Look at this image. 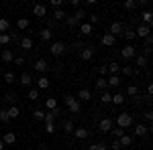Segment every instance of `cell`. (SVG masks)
<instances>
[{"label":"cell","mask_w":153,"mask_h":150,"mask_svg":"<svg viewBox=\"0 0 153 150\" xmlns=\"http://www.w3.org/2000/svg\"><path fill=\"white\" fill-rule=\"evenodd\" d=\"M33 118H35V120H39V122H43V118H45V112L37 108L35 112H33Z\"/></svg>","instance_id":"bcb514c9"},{"label":"cell","mask_w":153,"mask_h":150,"mask_svg":"<svg viewBox=\"0 0 153 150\" xmlns=\"http://www.w3.org/2000/svg\"><path fill=\"white\" fill-rule=\"evenodd\" d=\"M19 49H23V51H31V49H33V39H31V37H21Z\"/></svg>","instance_id":"2e32d148"},{"label":"cell","mask_w":153,"mask_h":150,"mask_svg":"<svg viewBox=\"0 0 153 150\" xmlns=\"http://www.w3.org/2000/svg\"><path fill=\"white\" fill-rule=\"evenodd\" d=\"M110 148H112V150H120L123 146L118 144V140H112V142H110Z\"/></svg>","instance_id":"91938a15"},{"label":"cell","mask_w":153,"mask_h":150,"mask_svg":"<svg viewBox=\"0 0 153 150\" xmlns=\"http://www.w3.org/2000/svg\"><path fill=\"white\" fill-rule=\"evenodd\" d=\"M120 57L125 59V63H127V61H133V59L137 57V49L133 45H125V49L120 51Z\"/></svg>","instance_id":"5b68a950"},{"label":"cell","mask_w":153,"mask_h":150,"mask_svg":"<svg viewBox=\"0 0 153 150\" xmlns=\"http://www.w3.org/2000/svg\"><path fill=\"white\" fill-rule=\"evenodd\" d=\"M84 4H86V6H96V0H86Z\"/></svg>","instance_id":"be15d7a7"},{"label":"cell","mask_w":153,"mask_h":150,"mask_svg":"<svg viewBox=\"0 0 153 150\" xmlns=\"http://www.w3.org/2000/svg\"><path fill=\"white\" fill-rule=\"evenodd\" d=\"M27 97H29L31 102H37V100H39V89H29Z\"/></svg>","instance_id":"ee69618b"},{"label":"cell","mask_w":153,"mask_h":150,"mask_svg":"<svg viewBox=\"0 0 153 150\" xmlns=\"http://www.w3.org/2000/svg\"><path fill=\"white\" fill-rule=\"evenodd\" d=\"M12 63H14V65H19V67H23V65H25V57H14Z\"/></svg>","instance_id":"9f6ffc18"},{"label":"cell","mask_w":153,"mask_h":150,"mask_svg":"<svg viewBox=\"0 0 153 150\" xmlns=\"http://www.w3.org/2000/svg\"><path fill=\"white\" fill-rule=\"evenodd\" d=\"M135 65H137L135 69H139V71H141V69H147V65H149V59L137 53V57H135Z\"/></svg>","instance_id":"9a60e30c"},{"label":"cell","mask_w":153,"mask_h":150,"mask_svg":"<svg viewBox=\"0 0 153 150\" xmlns=\"http://www.w3.org/2000/svg\"><path fill=\"white\" fill-rule=\"evenodd\" d=\"M88 150H108V146H106L104 142H96V144H90Z\"/></svg>","instance_id":"b9f144b4"},{"label":"cell","mask_w":153,"mask_h":150,"mask_svg":"<svg viewBox=\"0 0 153 150\" xmlns=\"http://www.w3.org/2000/svg\"><path fill=\"white\" fill-rule=\"evenodd\" d=\"M96 55V49H94V45H86L80 51V59L82 61H92V57Z\"/></svg>","instance_id":"8992f818"},{"label":"cell","mask_w":153,"mask_h":150,"mask_svg":"<svg viewBox=\"0 0 153 150\" xmlns=\"http://www.w3.org/2000/svg\"><path fill=\"white\" fill-rule=\"evenodd\" d=\"M49 85H51V81H49L47 77H45V75H39V77H37V89H39V91L47 89Z\"/></svg>","instance_id":"e0dca14e"},{"label":"cell","mask_w":153,"mask_h":150,"mask_svg":"<svg viewBox=\"0 0 153 150\" xmlns=\"http://www.w3.org/2000/svg\"><path fill=\"white\" fill-rule=\"evenodd\" d=\"M55 130H57V126H55V124H45V132H47V134H53Z\"/></svg>","instance_id":"f5cc1de1"},{"label":"cell","mask_w":153,"mask_h":150,"mask_svg":"<svg viewBox=\"0 0 153 150\" xmlns=\"http://www.w3.org/2000/svg\"><path fill=\"white\" fill-rule=\"evenodd\" d=\"M0 150H4V142L2 140H0Z\"/></svg>","instance_id":"03108f58"},{"label":"cell","mask_w":153,"mask_h":150,"mask_svg":"<svg viewBox=\"0 0 153 150\" xmlns=\"http://www.w3.org/2000/svg\"><path fill=\"white\" fill-rule=\"evenodd\" d=\"M10 41H14V43L19 45V43H21V35H19V33H10Z\"/></svg>","instance_id":"11a10c76"},{"label":"cell","mask_w":153,"mask_h":150,"mask_svg":"<svg viewBox=\"0 0 153 150\" xmlns=\"http://www.w3.org/2000/svg\"><path fill=\"white\" fill-rule=\"evenodd\" d=\"M65 51H68V45H65L63 41H53V43L49 45V53H51L53 57H57V59L61 57Z\"/></svg>","instance_id":"3957f363"},{"label":"cell","mask_w":153,"mask_h":150,"mask_svg":"<svg viewBox=\"0 0 153 150\" xmlns=\"http://www.w3.org/2000/svg\"><path fill=\"white\" fill-rule=\"evenodd\" d=\"M139 23L151 29V24H153V12L149 10V8H143V10H141V18H139Z\"/></svg>","instance_id":"52a82bcc"},{"label":"cell","mask_w":153,"mask_h":150,"mask_svg":"<svg viewBox=\"0 0 153 150\" xmlns=\"http://www.w3.org/2000/svg\"><path fill=\"white\" fill-rule=\"evenodd\" d=\"M108 134H110V136H112V140H118L120 138V136H123V134H125V130H123V128H112V130H110V132H108Z\"/></svg>","instance_id":"d590c367"},{"label":"cell","mask_w":153,"mask_h":150,"mask_svg":"<svg viewBox=\"0 0 153 150\" xmlns=\"http://www.w3.org/2000/svg\"><path fill=\"white\" fill-rule=\"evenodd\" d=\"M39 37H41L43 43H49V41L53 39V31H49V29H41V31H39Z\"/></svg>","instance_id":"cb8c5ba5"},{"label":"cell","mask_w":153,"mask_h":150,"mask_svg":"<svg viewBox=\"0 0 153 150\" xmlns=\"http://www.w3.org/2000/svg\"><path fill=\"white\" fill-rule=\"evenodd\" d=\"M88 18H90V24L94 26V24L100 20V14H94V12H92V14H88Z\"/></svg>","instance_id":"816d5d0a"},{"label":"cell","mask_w":153,"mask_h":150,"mask_svg":"<svg viewBox=\"0 0 153 150\" xmlns=\"http://www.w3.org/2000/svg\"><path fill=\"white\" fill-rule=\"evenodd\" d=\"M33 67H35V71H39L41 75H45V73L49 71V63H47V59H37Z\"/></svg>","instance_id":"7c38bea8"},{"label":"cell","mask_w":153,"mask_h":150,"mask_svg":"<svg viewBox=\"0 0 153 150\" xmlns=\"http://www.w3.org/2000/svg\"><path fill=\"white\" fill-rule=\"evenodd\" d=\"M100 102H102V104H110V102H112V93H110V91H102Z\"/></svg>","instance_id":"7bdbcfd3"},{"label":"cell","mask_w":153,"mask_h":150,"mask_svg":"<svg viewBox=\"0 0 153 150\" xmlns=\"http://www.w3.org/2000/svg\"><path fill=\"white\" fill-rule=\"evenodd\" d=\"M149 134V126H145V124H137L135 126V136H139V138H143V136H147Z\"/></svg>","instance_id":"d6986e66"},{"label":"cell","mask_w":153,"mask_h":150,"mask_svg":"<svg viewBox=\"0 0 153 150\" xmlns=\"http://www.w3.org/2000/svg\"><path fill=\"white\" fill-rule=\"evenodd\" d=\"M110 104H114V105H123L125 104V93H114V95H112V102H110Z\"/></svg>","instance_id":"d6a6232c"},{"label":"cell","mask_w":153,"mask_h":150,"mask_svg":"<svg viewBox=\"0 0 153 150\" xmlns=\"http://www.w3.org/2000/svg\"><path fill=\"white\" fill-rule=\"evenodd\" d=\"M2 142H4V146H12V144L16 142V134H14V132H6V134L2 136Z\"/></svg>","instance_id":"44dd1931"},{"label":"cell","mask_w":153,"mask_h":150,"mask_svg":"<svg viewBox=\"0 0 153 150\" xmlns=\"http://www.w3.org/2000/svg\"><path fill=\"white\" fill-rule=\"evenodd\" d=\"M4 81H6V83H14V81H16V75H14L12 71H6V73H4Z\"/></svg>","instance_id":"f6af8a7d"},{"label":"cell","mask_w":153,"mask_h":150,"mask_svg":"<svg viewBox=\"0 0 153 150\" xmlns=\"http://www.w3.org/2000/svg\"><path fill=\"white\" fill-rule=\"evenodd\" d=\"M4 102H6V104H10V105H16V102H19V95H16L14 91H8L6 95H4Z\"/></svg>","instance_id":"83f0119b"},{"label":"cell","mask_w":153,"mask_h":150,"mask_svg":"<svg viewBox=\"0 0 153 150\" xmlns=\"http://www.w3.org/2000/svg\"><path fill=\"white\" fill-rule=\"evenodd\" d=\"M0 110H2V102H0Z\"/></svg>","instance_id":"003e7915"},{"label":"cell","mask_w":153,"mask_h":150,"mask_svg":"<svg viewBox=\"0 0 153 150\" xmlns=\"http://www.w3.org/2000/svg\"><path fill=\"white\" fill-rule=\"evenodd\" d=\"M102 45L104 47H114L117 45V37H112L110 33H104V35H102Z\"/></svg>","instance_id":"ffe728a7"},{"label":"cell","mask_w":153,"mask_h":150,"mask_svg":"<svg viewBox=\"0 0 153 150\" xmlns=\"http://www.w3.org/2000/svg\"><path fill=\"white\" fill-rule=\"evenodd\" d=\"M76 100H78L80 104H82V102H92V91L84 87V89H80V91H78V95H76Z\"/></svg>","instance_id":"4fadbf2b"},{"label":"cell","mask_w":153,"mask_h":150,"mask_svg":"<svg viewBox=\"0 0 153 150\" xmlns=\"http://www.w3.org/2000/svg\"><path fill=\"white\" fill-rule=\"evenodd\" d=\"M8 43H10V35H8V33L0 35V45H8Z\"/></svg>","instance_id":"f907efd6"},{"label":"cell","mask_w":153,"mask_h":150,"mask_svg":"<svg viewBox=\"0 0 153 150\" xmlns=\"http://www.w3.org/2000/svg\"><path fill=\"white\" fill-rule=\"evenodd\" d=\"M86 16H88L86 10L78 8V10H74V14H68V16H65V24H68L70 29H76V26H80V24H82V20L86 18Z\"/></svg>","instance_id":"6da1fadb"},{"label":"cell","mask_w":153,"mask_h":150,"mask_svg":"<svg viewBox=\"0 0 153 150\" xmlns=\"http://www.w3.org/2000/svg\"><path fill=\"white\" fill-rule=\"evenodd\" d=\"M63 104L70 110V114H80V112H82V104H80V102L76 100V95H71V93L63 95Z\"/></svg>","instance_id":"7a4b0ae2"},{"label":"cell","mask_w":153,"mask_h":150,"mask_svg":"<svg viewBox=\"0 0 153 150\" xmlns=\"http://www.w3.org/2000/svg\"><path fill=\"white\" fill-rule=\"evenodd\" d=\"M106 85L108 87H118L120 85V75H108L106 77Z\"/></svg>","instance_id":"603a6c76"},{"label":"cell","mask_w":153,"mask_h":150,"mask_svg":"<svg viewBox=\"0 0 153 150\" xmlns=\"http://www.w3.org/2000/svg\"><path fill=\"white\" fill-rule=\"evenodd\" d=\"M61 130H63L65 134H74V130H76V126H74V122H71V120H65V122L61 124Z\"/></svg>","instance_id":"f1b7e54d"},{"label":"cell","mask_w":153,"mask_h":150,"mask_svg":"<svg viewBox=\"0 0 153 150\" xmlns=\"http://www.w3.org/2000/svg\"><path fill=\"white\" fill-rule=\"evenodd\" d=\"M80 33L86 35V37H90L92 33H94V26H92L90 23H82V24H80Z\"/></svg>","instance_id":"484cf974"},{"label":"cell","mask_w":153,"mask_h":150,"mask_svg":"<svg viewBox=\"0 0 153 150\" xmlns=\"http://www.w3.org/2000/svg\"><path fill=\"white\" fill-rule=\"evenodd\" d=\"M0 59H2L4 63H12V61H14V53H12L10 49H4V51L0 53Z\"/></svg>","instance_id":"7402d4cb"},{"label":"cell","mask_w":153,"mask_h":150,"mask_svg":"<svg viewBox=\"0 0 153 150\" xmlns=\"http://www.w3.org/2000/svg\"><path fill=\"white\" fill-rule=\"evenodd\" d=\"M70 4H71V8H74V10H78V8L82 6V2H80V0H70Z\"/></svg>","instance_id":"6f0895ef"},{"label":"cell","mask_w":153,"mask_h":150,"mask_svg":"<svg viewBox=\"0 0 153 150\" xmlns=\"http://www.w3.org/2000/svg\"><path fill=\"white\" fill-rule=\"evenodd\" d=\"M106 67H108V73L110 75H118L120 73V65H118L117 61H110V65H106Z\"/></svg>","instance_id":"f546056e"},{"label":"cell","mask_w":153,"mask_h":150,"mask_svg":"<svg viewBox=\"0 0 153 150\" xmlns=\"http://www.w3.org/2000/svg\"><path fill=\"white\" fill-rule=\"evenodd\" d=\"M90 134H92V132H90L88 128H76V130H74V136H76L78 140H86Z\"/></svg>","instance_id":"ac0fdd59"},{"label":"cell","mask_w":153,"mask_h":150,"mask_svg":"<svg viewBox=\"0 0 153 150\" xmlns=\"http://www.w3.org/2000/svg\"><path fill=\"white\" fill-rule=\"evenodd\" d=\"M61 114L59 112V108H55V110H49V112H45V118H43V124H55V120H57V116Z\"/></svg>","instance_id":"ba28073f"},{"label":"cell","mask_w":153,"mask_h":150,"mask_svg":"<svg viewBox=\"0 0 153 150\" xmlns=\"http://www.w3.org/2000/svg\"><path fill=\"white\" fill-rule=\"evenodd\" d=\"M118 144H120V146H133V136L125 132V134L118 138Z\"/></svg>","instance_id":"4316f807"},{"label":"cell","mask_w":153,"mask_h":150,"mask_svg":"<svg viewBox=\"0 0 153 150\" xmlns=\"http://www.w3.org/2000/svg\"><path fill=\"white\" fill-rule=\"evenodd\" d=\"M117 126L123 128V130H129L133 126V116L131 114H118L117 116Z\"/></svg>","instance_id":"277c9868"},{"label":"cell","mask_w":153,"mask_h":150,"mask_svg":"<svg viewBox=\"0 0 153 150\" xmlns=\"http://www.w3.org/2000/svg\"><path fill=\"white\" fill-rule=\"evenodd\" d=\"M127 95H129V97H137V95H139V87H137V85H129V87H127Z\"/></svg>","instance_id":"ab89813d"},{"label":"cell","mask_w":153,"mask_h":150,"mask_svg":"<svg viewBox=\"0 0 153 150\" xmlns=\"http://www.w3.org/2000/svg\"><path fill=\"white\" fill-rule=\"evenodd\" d=\"M16 26H19V31H27V29L31 26V20L23 16V18H19V20H16Z\"/></svg>","instance_id":"1f68e13d"},{"label":"cell","mask_w":153,"mask_h":150,"mask_svg":"<svg viewBox=\"0 0 153 150\" xmlns=\"http://www.w3.org/2000/svg\"><path fill=\"white\" fill-rule=\"evenodd\" d=\"M37 150H49V146L43 142V144H39V148H37Z\"/></svg>","instance_id":"e7e4bbea"},{"label":"cell","mask_w":153,"mask_h":150,"mask_svg":"<svg viewBox=\"0 0 153 150\" xmlns=\"http://www.w3.org/2000/svg\"><path fill=\"white\" fill-rule=\"evenodd\" d=\"M0 122H4V124H6V122H10V116H8V112H6L4 108L0 110Z\"/></svg>","instance_id":"7dc6e473"},{"label":"cell","mask_w":153,"mask_h":150,"mask_svg":"<svg viewBox=\"0 0 153 150\" xmlns=\"http://www.w3.org/2000/svg\"><path fill=\"white\" fill-rule=\"evenodd\" d=\"M151 43H153V37L149 35L147 39H145V47H151Z\"/></svg>","instance_id":"94428289"},{"label":"cell","mask_w":153,"mask_h":150,"mask_svg":"<svg viewBox=\"0 0 153 150\" xmlns=\"http://www.w3.org/2000/svg\"><path fill=\"white\" fill-rule=\"evenodd\" d=\"M45 108H47V110H55V108H57V100H55V97H47V100H45Z\"/></svg>","instance_id":"60d3db41"},{"label":"cell","mask_w":153,"mask_h":150,"mask_svg":"<svg viewBox=\"0 0 153 150\" xmlns=\"http://www.w3.org/2000/svg\"><path fill=\"white\" fill-rule=\"evenodd\" d=\"M6 112H8V116H10V120H14V118H19V116H21V110H19V105H10Z\"/></svg>","instance_id":"8d00e7d4"},{"label":"cell","mask_w":153,"mask_h":150,"mask_svg":"<svg viewBox=\"0 0 153 150\" xmlns=\"http://www.w3.org/2000/svg\"><path fill=\"white\" fill-rule=\"evenodd\" d=\"M149 55H151V47H145V55H143V57L149 59Z\"/></svg>","instance_id":"6125c7cd"},{"label":"cell","mask_w":153,"mask_h":150,"mask_svg":"<svg viewBox=\"0 0 153 150\" xmlns=\"http://www.w3.org/2000/svg\"><path fill=\"white\" fill-rule=\"evenodd\" d=\"M98 73H100L102 77H104V75H108V67H106V65H100V67H98Z\"/></svg>","instance_id":"680465c9"},{"label":"cell","mask_w":153,"mask_h":150,"mask_svg":"<svg viewBox=\"0 0 153 150\" xmlns=\"http://www.w3.org/2000/svg\"><path fill=\"white\" fill-rule=\"evenodd\" d=\"M151 35V29L149 26H145V24H137V29H135V37H139V39H147V37Z\"/></svg>","instance_id":"9c48e42d"},{"label":"cell","mask_w":153,"mask_h":150,"mask_svg":"<svg viewBox=\"0 0 153 150\" xmlns=\"http://www.w3.org/2000/svg\"><path fill=\"white\" fill-rule=\"evenodd\" d=\"M123 37H125V41H133V39H137V37H135V29H131V26H125V31H123Z\"/></svg>","instance_id":"4dcf8cb0"},{"label":"cell","mask_w":153,"mask_h":150,"mask_svg":"<svg viewBox=\"0 0 153 150\" xmlns=\"http://www.w3.org/2000/svg\"><path fill=\"white\" fill-rule=\"evenodd\" d=\"M65 16H68V14H65V10H63V8H57V10L53 12V20H55V23H59V20H65Z\"/></svg>","instance_id":"836d02e7"},{"label":"cell","mask_w":153,"mask_h":150,"mask_svg":"<svg viewBox=\"0 0 153 150\" xmlns=\"http://www.w3.org/2000/svg\"><path fill=\"white\" fill-rule=\"evenodd\" d=\"M98 130H100L102 134H108V132L112 130V120H110V118H102V120L98 122Z\"/></svg>","instance_id":"30bf717a"},{"label":"cell","mask_w":153,"mask_h":150,"mask_svg":"<svg viewBox=\"0 0 153 150\" xmlns=\"http://www.w3.org/2000/svg\"><path fill=\"white\" fill-rule=\"evenodd\" d=\"M49 4H51V6H53V8L57 10V8H61V6H63V0H51Z\"/></svg>","instance_id":"db71d44e"},{"label":"cell","mask_w":153,"mask_h":150,"mask_svg":"<svg viewBox=\"0 0 153 150\" xmlns=\"http://www.w3.org/2000/svg\"><path fill=\"white\" fill-rule=\"evenodd\" d=\"M19 83H21L23 87H29V85L33 83V75H31V73H23V75L19 77Z\"/></svg>","instance_id":"d4e9b609"},{"label":"cell","mask_w":153,"mask_h":150,"mask_svg":"<svg viewBox=\"0 0 153 150\" xmlns=\"http://www.w3.org/2000/svg\"><path fill=\"white\" fill-rule=\"evenodd\" d=\"M120 73L127 75V77H131V75H135V67H133V65H125V67H120Z\"/></svg>","instance_id":"f35d334b"},{"label":"cell","mask_w":153,"mask_h":150,"mask_svg":"<svg viewBox=\"0 0 153 150\" xmlns=\"http://www.w3.org/2000/svg\"><path fill=\"white\" fill-rule=\"evenodd\" d=\"M143 118H145V122H147V124H151V120H153V112H151V110H145V112H143Z\"/></svg>","instance_id":"681fc988"},{"label":"cell","mask_w":153,"mask_h":150,"mask_svg":"<svg viewBox=\"0 0 153 150\" xmlns=\"http://www.w3.org/2000/svg\"><path fill=\"white\" fill-rule=\"evenodd\" d=\"M33 14L39 18H45L47 16V4H35L33 6Z\"/></svg>","instance_id":"5bb4252c"},{"label":"cell","mask_w":153,"mask_h":150,"mask_svg":"<svg viewBox=\"0 0 153 150\" xmlns=\"http://www.w3.org/2000/svg\"><path fill=\"white\" fill-rule=\"evenodd\" d=\"M6 31H10V20L8 18H0V35H4Z\"/></svg>","instance_id":"e575fe53"},{"label":"cell","mask_w":153,"mask_h":150,"mask_svg":"<svg viewBox=\"0 0 153 150\" xmlns=\"http://www.w3.org/2000/svg\"><path fill=\"white\" fill-rule=\"evenodd\" d=\"M125 8L127 10H135L137 8V0H125Z\"/></svg>","instance_id":"c3c4849f"},{"label":"cell","mask_w":153,"mask_h":150,"mask_svg":"<svg viewBox=\"0 0 153 150\" xmlns=\"http://www.w3.org/2000/svg\"><path fill=\"white\" fill-rule=\"evenodd\" d=\"M96 87H98L100 91H106V89H108V85H106V77H98V79H96Z\"/></svg>","instance_id":"74e56055"},{"label":"cell","mask_w":153,"mask_h":150,"mask_svg":"<svg viewBox=\"0 0 153 150\" xmlns=\"http://www.w3.org/2000/svg\"><path fill=\"white\" fill-rule=\"evenodd\" d=\"M123 31H125V24L117 20V23H112L110 26H108V31H106V33H110L112 37H118V35H123Z\"/></svg>","instance_id":"8fae6325"}]
</instances>
